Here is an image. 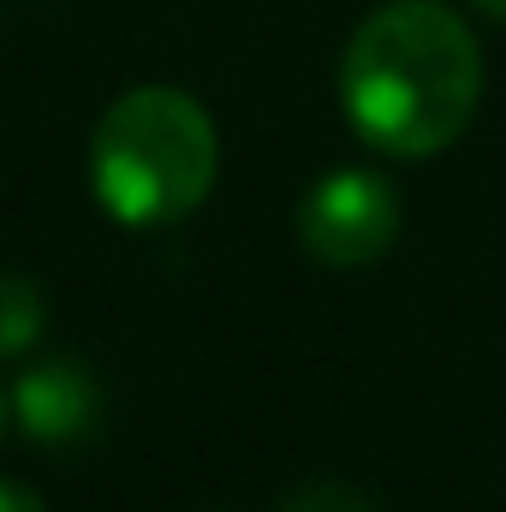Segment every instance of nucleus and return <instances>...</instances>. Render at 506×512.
<instances>
[{"label":"nucleus","mask_w":506,"mask_h":512,"mask_svg":"<svg viewBox=\"0 0 506 512\" xmlns=\"http://www.w3.org/2000/svg\"><path fill=\"white\" fill-rule=\"evenodd\" d=\"M42 340V298L30 280H0V358H24Z\"/></svg>","instance_id":"nucleus-5"},{"label":"nucleus","mask_w":506,"mask_h":512,"mask_svg":"<svg viewBox=\"0 0 506 512\" xmlns=\"http://www.w3.org/2000/svg\"><path fill=\"white\" fill-rule=\"evenodd\" d=\"M221 179V131L191 90L137 84L90 137V191L120 227H173L209 203Z\"/></svg>","instance_id":"nucleus-2"},{"label":"nucleus","mask_w":506,"mask_h":512,"mask_svg":"<svg viewBox=\"0 0 506 512\" xmlns=\"http://www.w3.org/2000/svg\"><path fill=\"white\" fill-rule=\"evenodd\" d=\"M399 227H405L399 191L376 167L322 173L298 203V245L322 268H370L393 251Z\"/></svg>","instance_id":"nucleus-3"},{"label":"nucleus","mask_w":506,"mask_h":512,"mask_svg":"<svg viewBox=\"0 0 506 512\" xmlns=\"http://www.w3.org/2000/svg\"><path fill=\"white\" fill-rule=\"evenodd\" d=\"M12 417H18V429L36 447L66 453V447H78V441L96 435L102 387H96V376L78 358H36L12 382Z\"/></svg>","instance_id":"nucleus-4"},{"label":"nucleus","mask_w":506,"mask_h":512,"mask_svg":"<svg viewBox=\"0 0 506 512\" xmlns=\"http://www.w3.org/2000/svg\"><path fill=\"white\" fill-rule=\"evenodd\" d=\"M6 411H12V399L0 393V441H6Z\"/></svg>","instance_id":"nucleus-9"},{"label":"nucleus","mask_w":506,"mask_h":512,"mask_svg":"<svg viewBox=\"0 0 506 512\" xmlns=\"http://www.w3.org/2000/svg\"><path fill=\"white\" fill-rule=\"evenodd\" d=\"M274 512H376V507L358 489H346V483H304V489H292Z\"/></svg>","instance_id":"nucleus-6"},{"label":"nucleus","mask_w":506,"mask_h":512,"mask_svg":"<svg viewBox=\"0 0 506 512\" xmlns=\"http://www.w3.org/2000/svg\"><path fill=\"white\" fill-rule=\"evenodd\" d=\"M0 512H48V507H42V495H36L30 483H12V477H0Z\"/></svg>","instance_id":"nucleus-7"},{"label":"nucleus","mask_w":506,"mask_h":512,"mask_svg":"<svg viewBox=\"0 0 506 512\" xmlns=\"http://www.w3.org/2000/svg\"><path fill=\"white\" fill-rule=\"evenodd\" d=\"M483 18H495V24H506V0H471Z\"/></svg>","instance_id":"nucleus-8"},{"label":"nucleus","mask_w":506,"mask_h":512,"mask_svg":"<svg viewBox=\"0 0 506 512\" xmlns=\"http://www.w3.org/2000/svg\"><path fill=\"white\" fill-rule=\"evenodd\" d=\"M340 108L387 161L453 149L483 108V42L447 0H387L340 54Z\"/></svg>","instance_id":"nucleus-1"}]
</instances>
